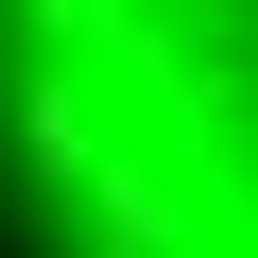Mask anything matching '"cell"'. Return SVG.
<instances>
[{
  "instance_id": "cell-1",
  "label": "cell",
  "mask_w": 258,
  "mask_h": 258,
  "mask_svg": "<svg viewBox=\"0 0 258 258\" xmlns=\"http://www.w3.org/2000/svg\"><path fill=\"white\" fill-rule=\"evenodd\" d=\"M0 189L52 258H258V0H0Z\"/></svg>"
}]
</instances>
